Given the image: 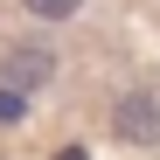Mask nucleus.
I'll return each instance as SVG.
<instances>
[{
  "mask_svg": "<svg viewBox=\"0 0 160 160\" xmlns=\"http://www.w3.org/2000/svg\"><path fill=\"white\" fill-rule=\"evenodd\" d=\"M56 160H84V146H63V153H56Z\"/></svg>",
  "mask_w": 160,
  "mask_h": 160,
  "instance_id": "39448f33",
  "label": "nucleus"
},
{
  "mask_svg": "<svg viewBox=\"0 0 160 160\" xmlns=\"http://www.w3.org/2000/svg\"><path fill=\"white\" fill-rule=\"evenodd\" d=\"M21 118V91H7V84H0V125H14Z\"/></svg>",
  "mask_w": 160,
  "mask_h": 160,
  "instance_id": "20e7f679",
  "label": "nucleus"
},
{
  "mask_svg": "<svg viewBox=\"0 0 160 160\" xmlns=\"http://www.w3.org/2000/svg\"><path fill=\"white\" fill-rule=\"evenodd\" d=\"M118 139H160V98H118Z\"/></svg>",
  "mask_w": 160,
  "mask_h": 160,
  "instance_id": "f257e3e1",
  "label": "nucleus"
},
{
  "mask_svg": "<svg viewBox=\"0 0 160 160\" xmlns=\"http://www.w3.org/2000/svg\"><path fill=\"white\" fill-rule=\"evenodd\" d=\"M28 7H35L42 21H63V14H77V7H84V0H28Z\"/></svg>",
  "mask_w": 160,
  "mask_h": 160,
  "instance_id": "7ed1b4c3",
  "label": "nucleus"
},
{
  "mask_svg": "<svg viewBox=\"0 0 160 160\" xmlns=\"http://www.w3.org/2000/svg\"><path fill=\"white\" fill-rule=\"evenodd\" d=\"M0 70H7V91H21V84L35 91V84H49V70H56V63H49V49H14Z\"/></svg>",
  "mask_w": 160,
  "mask_h": 160,
  "instance_id": "f03ea898",
  "label": "nucleus"
}]
</instances>
